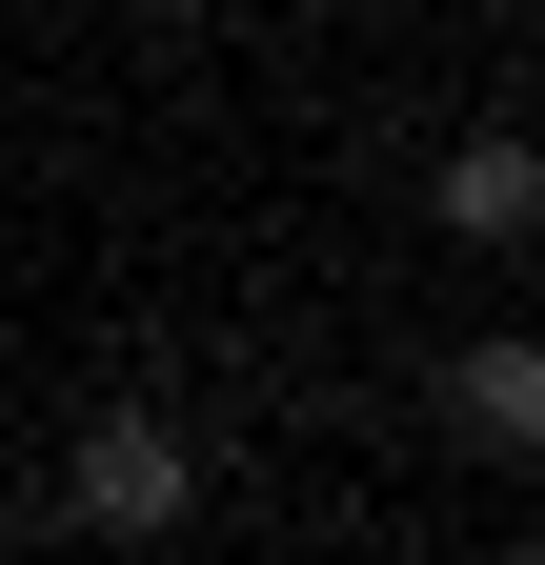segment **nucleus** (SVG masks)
<instances>
[{"label":"nucleus","instance_id":"7ed1b4c3","mask_svg":"<svg viewBox=\"0 0 545 565\" xmlns=\"http://www.w3.org/2000/svg\"><path fill=\"white\" fill-rule=\"evenodd\" d=\"M445 243H545V141H525V121L445 141Z\"/></svg>","mask_w":545,"mask_h":565},{"label":"nucleus","instance_id":"f03ea898","mask_svg":"<svg viewBox=\"0 0 545 565\" xmlns=\"http://www.w3.org/2000/svg\"><path fill=\"white\" fill-rule=\"evenodd\" d=\"M445 424H464L485 465H545V343H525V323H485V343L445 364Z\"/></svg>","mask_w":545,"mask_h":565},{"label":"nucleus","instance_id":"f257e3e1","mask_svg":"<svg viewBox=\"0 0 545 565\" xmlns=\"http://www.w3.org/2000/svg\"><path fill=\"white\" fill-rule=\"evenodd\" d=\"M182 505H202V445L162 404H101L82 445H61V525H82V545H162Z\"/></svg>","mask_w":545,"mask_h":565}]
</instances>
